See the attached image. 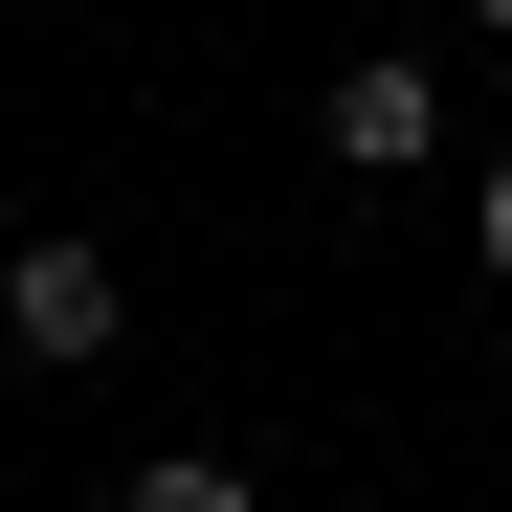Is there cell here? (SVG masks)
Returning <instances> with one entry per match:
<instances>
[{"mask_svg": "<svg viewBox=\"0 0 512 512\" xmlns=\"http://www.w3.org/2000/svg\"><path fill=\"white\" fill-rule=\"evenodd\" d=\"M0 334L90 379L112 334H134V290H112V245H90V223H23V245H0Z\"/></svg>", "mask_w": 512, "mask_h": 512, "instance_id": "1", "label": "cell"}, {"mask_svg": "<svg viewBox=\"0 0 512 512\" xmlns=\"http://www.w3.org/2000/svg\"><path fill=\"white\" fill-rule=\"evenodd\" d=\"M312 134H334V179H423V156H446V67H423V45H357Z\"/></svg>", "mask_w": 512, "mask_h": 512, "instance_id": "2", "label": "cell"}, {"mask_svg": "<svg viewBox=\"0 0 512 512\" xmlns=\"http://www.w3.org/2000/svg\"><path fill=\"white\" fill-rule=\"evenodd\" d=\"M112 512H268V490H245V468H223V446H156V468H134V490H112Z\"/></svg>", "mask_w": 512, "mask_h": 512, "instance_id": "3", "label": "cell"}, {"mask_svg": "<svg viewBox=\"0 0 512 512\" xmlns=\"http://www.w3.org/2000/svg\"><path fill=\"white\" fill-rule=\"evenodd\" d=\"M468 245H490V290H512V156H490V179H468Z\"/></svg>", "mask_w": 512, "mask_h": 512, "instance_id": "4", "label": "cell"}, {"mask_svg": "<svg viewBox=\"0 0 512 512\" xmlns=\"http://www.w3.org/2000/svg\"><path fill=\"white\" fill-rule=\"evenodd\" d=\"M468 23H490V45H512V0H468Z\"/></svg>", "mask_w": 512, "mask_h": 512, "instance_id": "5", "label": "cell"}]
</instances>
